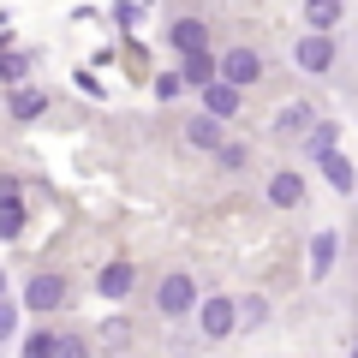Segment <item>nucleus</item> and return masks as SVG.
Wrapping results in <instances>:
<instances>
[{
	"mask_svg": "<svg viewBox=\"0 0 358 358\" xmlns=\"http://www.w3.org/2000/svg\"><path fill=\"white\" fill-rule=\"evenodd\" d=\"M155 310L173 317V322L197 310V281L185 275V268H167V275H162V287H155Z\"/></svg>",
	"mask_w": 358,
	"mask_h": 358,
	"instance_id": "obj_1",
	"label": "nucleus"
},
{
	"mask_svg": "<svg viewBox=\"0 0 358 358\" xmlns=\"http://www.w3.org/2000/svg\"><path fill=\"white\" fill-rule=\"evenodd\" d=\"M233 322H239V310H233V299H227V293L197 299V329H203V341H227Z\"/></svg>",
	"mask_w": 358,
	"mask_h": 358,
	"instance_id": "obj_2",
	"label": "nucleus"
},
{
	"mask_svg": "<svg viewBox=\"0 0 358 358\" xmlns=\"http://www.w3.org/2000/svg\"><path fill=\"white\" fill-rule=\"evenodd\" d=\"M293 60H299V72H334V36L329 30H310V36H299V48H293Z\"/></svg>",
	"mask_w": 358,
	"mask_h": 358,
	"instance_id": "obj_3",
	"label": "nucleus"
},
{
	"mask_svg": "<svg viewBox=\"0 0 358 358\" xmlns=\"http://www.w3.org/2000/svg\"><path fill=\"white\" fill-rule=\"evenodd\" d=\"M221 78L239 84V90H251L257 78H263V54H257V48H227V54H221Z\"/></svg>",
	"mask_w": 358,
	"mask_h": 358,
	"instance_id": "obj_4",
	"label": "nucleus"
},
{
	"mask_svg": "<svg viewBox=\"0 0 358 358\" xmlns=\"http://www.w3.org/2000/svg\"><path fill=\"white\" fill-rule=\"evenodd\" d=\"M66 293H72V287H66V275H30L24 305H30V310H60V305H66Z\"/></svg>",
	"mask_w": 358,
	"mask_h": 358,
	"instance_id": "obj_5",
	"label": "nucleus"
},
{
	"mask_svg": "<svg viewBox=\"0 0 358 358\" xmlns=\"http://www.w3.org/2000/svg\"><path fill=\"white\" fill-rule=\"evenodd\" d=\"M239 96H245L239 84H227V78H209V84H203V114H215V120H233V114L245 108Z\"/></svg>",
	"mask_w": 358,
	"mask_h": 358,
	"instance_id": "obj_6",
	"label": "nucleus"
},
{
	"mask_svg": "<svg viewBox=\"0 0 358 358\" xmlns=\"http://www.w3.org/2000/svg\"><path fill=\"white\" fill-rule=\"evenodd\" d=\"M179 78L203 90L209 78H221V54H209V48H192V54H185V66H179Z\"/></svg>",
	"mask_w": 358,
	"mask_h": 358,
	"instance_id": "obj_7",
	"label": "nucleus"
},
{
	"mask_svg": "<svg viewBox=\"0 0 358 358\" xmlns=\"http://www.w3.org/2000/svg\"><path fill=\"white\" fill-rule=\"evenodd\" d=\"M268 203L275 209H299L305 203V179L299 173H268Z\"/></svg>",
	"mask_w": 358,
	"mask_h": 358,
	"instance_id": "obj_8",
	"label": "nucleus"
},
{
	"mask_svg": "<svg viewBox=\"0 0 358 358\" xmlns=\"http://www.w3.org/2000/svg\"><path fill=\"white\" fill-rule=\"evenodd\" d=\"M167 42L179 54H192V48H209V30H203V18H173L167 24Z\"/></svg>",
	"mask_w": 358,
	"mask_h": 358,
	"instance_id": "obj_9",
	"label": "nucleus"
},
{
	"mask_svg": "<svg viewBox=\"0 0 358 358\" xmlns=\"http://www.w3.org/2000/svg\"><path fill=\"white\" fill-rule=\"evenodd\" d=\"M131 281H138V275H131V263H108L102 275H96V293H102V299H126Z\"/></svg>",
	"mask_w": 358,
	"mask_h": 358,
	"instance_id": "obj_10",
	"label": "nucleus"
},
{
	"mask_svg": "<svg viewBox=\"0 0 358 358\" xmlns=\"http://www.w3.org/2000/svg\"><path fill=\"white\" fill-rule=\"evenodd\" d=\"M322 162V179H329L334 192H358V179H352V162H346L341 150H329V155H317Z\"/></svg>",
	"mask_w": 358,
	"mask_h": 358,
	"instance_id": "obj_11",
	"label": "nucleus"
},
{
	"mask_svg": "<svg viewBox=\"0 0 358 358\" xmlns=\"http://www.w3.org/2000/svg\"><path fill=\"white\" fill-rule=\"evenodd\" d=\"M346 18V0H305V24L310 30H334Z\"/></svg>",
	"mask_w": 358,
	"mask_h": 358,
	"instance_id": "obj_12",
	"label": "nucleus"
},
{
	"mask_svg": "<svg viewBox=\"0 0 358 358\" xmlns=\"http://www.w3.org/2000/svg\"><path fill=\"white\" fill-rule=\"evenodd\" d=\"M185 138H192L197 150H221V143H227V138H221V120H215V114H197L192 126H185Z\"/></svg>",
	"mask_w": 358,
	"mask_h": 358,
	"instance_id": "obj_13",
	"label": "nucleus"
},
{
	"mask_svg": "<svg viewBox=\"0 0 358 358\" xmlns=\"http://www.w3.org/2000/svg\"><path fill=\"white\" fill-rule=\"evenodd\" d=\"M334 245H341V233H317V239H310V275H317V281L334 268Z\"/></svg>",
	"mask_w": 358,
	"mask_h": 358,
	"instance_id": "obj_14",
	"label": "nucleus"
},
{
	"mask_svg": "<svg viewBox=\"0 0 358 358\" xmlns=\"http://www.w3.org/2000/svg\"><path fill=\"white\" fill-rule=\"evenodd\" d=\"M310 102H293V108H281V120H275V131H281V138H299V131H310Z\"/></svg>",
	"mask_w": 358,
	"mask_h": 358,
	"instance_id": "obj_15",
	"label": "nucleus"
},
{
	"mask_svg": "<svg viewBox=\"0 0 358 358\" xmlns=\"http://www.w3.org/2000/svg\"><path fill=\"white\" fill-rule=\"evenodd\" d=\"M6 102H13V120H36L42 108H48V96H42V90H24V84H18Z\"/></svg>",
	"mask_w": 358,
	"mask_h": 358,
	"instance_id": "obj_16",
	"label": "nucleus"
},
{
	"mask_svg": "<svg viewBox=\"0 0 358 358\" xmlns=\"http://www.w3.org/2000/svg\"><path fill=\"white\" fill-rule=\"evenodd\" d=\"M299 150H305L310 162H317V155H329V150H334V126H329V120H322V126L310 120V131H305V143H299Z\"/></svg>",
	"mask_w": 358,
	"mask_h": 358,
	"instance_id": "obj_17",
	"label": "nucleus"
},
{
	"mask_svg": "<svg viewBox=\"0 0 358 358\" xmlns=\"http://www.w3.org/2000/svg\"><path fill=\"white\" fill-rule=\"evenodd\" d=\"M54 346H60V334H54V329H30V341L18 346V358H54Z\"/></svg>",
	"mask_w": 358,
	"mask_h": 358,
	"instance_id": "obj_18",
	"label": "nucleus"
},
{
	"mask_svg": "<svg viewBox=\"0 0 358 358\" xmlns=\"http://www.w3.org/2000/svg\"><path fill=\"white\" fill-rule=\"evenodd\" d=\"M18 233H24V197L0 203V239H18Z\"/></svg>",
	"mask_w": 358,
	"mask_h": 358,
	"instance_id": "obj_19",
	"label": "nucleus"
},
{
	"mask_svg": "<svg viewBox=\"0 0 358 358\" xmlns=\"http://www.w3.org/2000/svg\"><path fill=\"white\" fill-rule=\"evenodd\" d=\"M24 72H30V54H0V78L6 84H24Z\"/></svg>",
	"mask_w": 358,
	"mask_h": 358,
	"instance_id": "obj_20",
	"label": "nucleus"
},
{
	"mask_svg": "<svg viewBox=\"0 0 358 358\" xmlns=\"http://www.w3.org/2000/svg\"><path fill=\"white\" fill-rule=\"evenodd\" d=\"M13 334H18V305L0 299V341H13Z\"/></svg>",
	"mask_w": 358,
	"mask_h": 358,
	"instance_id": "obj_21",
	"label": "nucleus"
},
{
	"mask_svg": "<svg viewBox=\"0 0 358 358\" xmlns=\"http://www.w3.org/2000/svg\"><path fill=\"white\" fill-rule=\"evenodd\" d=\"M215 155H221V167H245V143H221Z\"/></svg>",
	"mask_w": 358,
	"mask_h": 358,
	"instance_id": "obj_22",
	"label": "nucleus"
},
{
	"mask_svg": "<svg viewBox=\"0 0 358 358\" xmlns=\"http://www.w3.org/2000/svg\"><path fill=\"white\" fill-rule=\"evenodd\" d=\"M155 90H162V96H167V102H173V96H179V90H185V78H179V72H167V78H162V84H155Z\"/></svg>",
	"mask_w": 358,
	"mask_h": 358,
	"instance_id": "obj_23",
	"label": "nucleus"
},
{
	"mask_svg": "<svg viewBox=\"0 0 358 358\" xmlns=\"http://www.w3.org/2000/svg\"><path fill=\"white\" fill-rule=\"evenodd\" d=\"M54 358H84V341H66V334H60V346H54Z\"/></svg>",
	"mask_w": 358,
	"mask_h": 358,
	"instance_id": "obj_24",
	"label": "nucleus"
},
{
	"mask_svg": "<svg viewBox=\"0 0 358 358\" xmlns=\"http://www.w3.org/2000/svg\"><path fill=\"white\" fill-rule=\"evenodd\" d=\"M0 287H6V275H0Z\"/></svg>",
	"mask_w": 358,
	"mask_h": 358,
	"instance_id": "obj_25",
	"label": "nucleus"
},
{
	"mask_svg": "<svg viewBox=\"0 0 358 358\" xmlns=\"http://www.w3.org/2000/svg\"><path fill=\"white\" fill-rule=\"evenodd\" d=\"M352 358H358V346H352Z\"/></svg>",
	"mask_w": 358,
	"mask_h": 358,
	"instance_id": "obj_26",
	"label": "nucleus"
}]
</instances>
